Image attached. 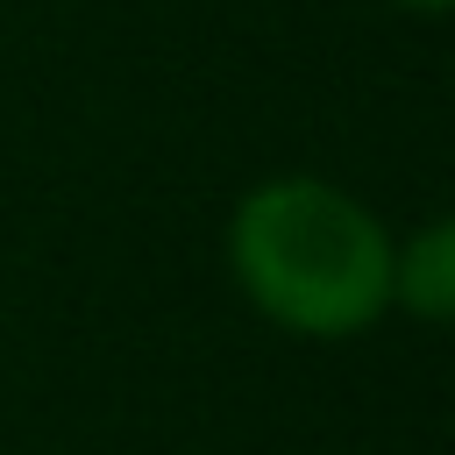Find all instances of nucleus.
I'll return each mask as SVG.
<instances>
[{
  "label": "nucleus",
  "instance_id": "1",
  "mask_svg": "<svg viewBox=\"0 0 455 455\" xmlns=\"http://www.w3.org/2000/svg\"><path fill=\"white\" fill-rule=\"evenodd\" d=\"M391 228L334 178L284 171L235 199L228 270L242 299L299 341H355L391 313Z\"/></svg>",
  "mask_w": 455,
  "mask_h": 455
},
{
  "label": "nucleus",
  "instance_id": "2",
  "mask_svg": "<svg viewBox=\"0 0 455 455\" xmlns=\"http://www.w3.org/2000/svg\"><path fill=\"white\" fill-rule=\"evenodd\" d=\"M391 306L427 327H455V213L419 220L391 249Z\"/></svg>",
  "mask_w": 455,
  "mask_h": 455
},
{
  "label": "nucleus",
  "instance_id": "3",
  "mask_svg": "<svg viewBox=\"0 0 455 455\" xmlns=\"http://www.w3.org/2000/svg\"><path fill=\"white\" fill-rule=\"evenodd\" d=\"M391 7H405V14H455V0H391Z\"/></svg>",
  "mask_w": 455,
  "mask_h": 455
}]
</instances>
